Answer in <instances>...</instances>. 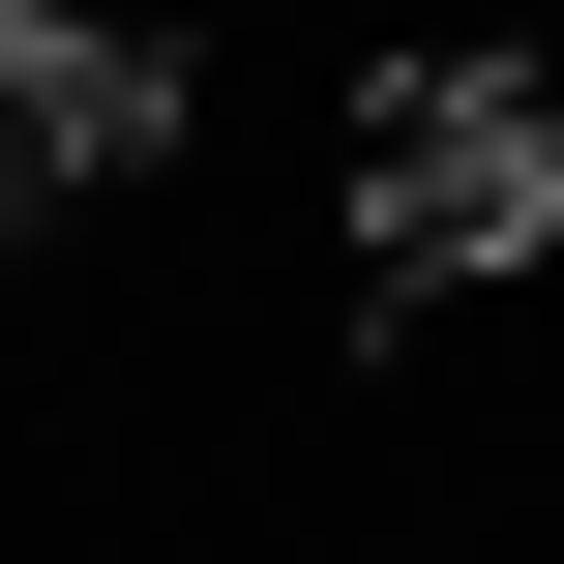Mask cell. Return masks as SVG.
<instances>
[{
    "label": "cell",
    "instance_id": "1",
    "mask_svg": "<svg viewBox=\"0 0 564 564\" xmlns=\"http://www.w3.org/2000/svg\"><path fill=\"white\" fill-rule=\"evenodd\" d=\"M535 238H564V89L535 59H387L357 89V327H446Z\"/></svg>",
    "mask_w": 564,
    "mask_h": 564
},
{
    "label": "cell",
    "instance_id": "2",
    "mask_svg": "<svg viewBox=\"0 0 564 564\" xmlns=\"http://www.w3.org/2000/svg\"><path fill=\"white\" fill-rule=\"evenodd\" d=\"M149 149H178V30L0 0V208H59V178H149Z\"/></svg>",
    "mask_w": 564,
    "mask_h": 564
}]
</instances>
